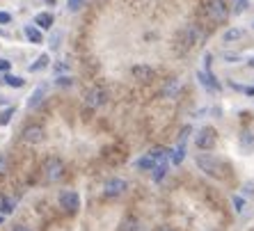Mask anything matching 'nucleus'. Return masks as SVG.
<instances>
[{
	"label": "nucleus",
	"instance_id": "nucleus-1",
	"mask_svg": "<svg viewBox=\"0 0 254 231\" xmlns=\"http://www.w3.org/2000/svg\"><path fill=\"white\" fill-rule=\"evenodd\" d=\"M167 160H170V151L163 147H154L151 151H147V154L142 156L140 160H135V167L137 170H144V172H154L160 163H167Z\"/></svg>",
	"mask_w": 254,
	"mask_h": 231
},
{
	"label": "nucleus",
	"instance_id": "nucleus-2",
	"mask_svg": "<svg viewBox=\"0 0 254 231\" xmlns=\"http://www.w3.org/2000/svg\"><path fill=\"white\" fill-rule=\"evenodd\" d=\"M195 165L199 167V172L208 174V176H213V178L222 176V165H220V160L213 158L211 154H197L195 156Z\"/></svg>",
	"mask_w": 254,
	"mask_h": 231
},
{
	"label": "nucleus",
	"instance_id": "nucleus-3",
	"mask_svg": "<svg viewBox=\"0 0 254 231\" xmlns=\"http://www.w3.org/2000/svg\"><path fill=\"white\" fill-rule=\"evenodd\" d=\"M44 178H46L48 183H58L60 178L64 176V163L58 158V156H48L44 160Z\"/></svg>",
	"mask_w": 254,
	"mask_h": 231
},
{
	"label": "nucleus",
	"instance_id": "nucleus-4",
	"mask_svg": "<svg viewBox=\"0 0 254 231\" xmlns=\"http://www.w3.org/2000/svg\"><path fill=\"white\" fill-rule=\"evenodd\" d=\"M58 204L64 213H76L78 208H80V195H78L76 190H62L58 195Z\"/></svg>",
	"mask_w": 254,
	"mask_h": 231
},
{
	"label": "nucleus",
	"instance_id": "nucleus-5",
	"mask_svg": "<svg viewBox=\"0 0 254 231\" xmlns=\"http://www.w3.org/2000/svg\"><path fill=\"white\" fill-rule=\"evenodd\" d=\"M201 37H204V32H201L197 25H186L181 32H179V42H181V46L184 48H195L197 44L201 42Z\"/></svg>",
	"mask_w": 254,
	"mask_h": 231
},
{
	"label": "nucleus",
	"instance_id": "nucleus-6",
	"mask_svg": "<svg viewBox=\"0 0 254 231\" xmlns=\"http://www.w3.org/2000/svg\"><path fill=\"white\" fill-rule=\"evenodd\" d=\"M126 190H128V183H126L122 176H113V178H108L106 183H103V195H106L108 199L122 197Z\"/></svg>",
	"mask_w": 254,
	"mask_h": 231
},
{
	"label": "nucleus",
	"instance_id": "nucleus-7",
	"mask_svg": "<svg viewBox=\"0 0 254 231\" xmlns=\"http://www.w3.org/2000/svg\"><path fill=\"white\" fill-rule=\"evenodd\" d=\"M206 14H208V18H211V21H215V23L227 21V16H229L227 2H225V0H208V2H206Z\"/></svg>",
	"mask_w": 254,
	"mask_h": 231
},
{
	"label": "nucleus",
	"instance_id": "nucleus-8",
	"mask_svg": "<svg viewBox=\"0 0 254 231\" xmlns=\"http://www.w3.org/2000/svg\"><path fill=\"white\" fill-rule=\"evenodd\" d=\"M108 103V92L103 87H92L85 94V106L89 108V110H99V108H103Z\"/></svg>",
	"mask_w": 254,
	"mask_h": 231
},
{
	"label": "nucleus",
	"instance_id": "nucleus-9",
	"mask_svg": "<svg viewBox=\"0 0 254 231\" xmlns=\"http://www.w3.org/2000/svg\"><path fill=\"white\" fill-rule=\"evenodd\" d=\"M215 142H218V137H215V130H213L211 126H204L195 135V144L199 151H211V149L215 147Z\"/></svg>",
	"mask_w": 254,
	"mask_h": 231
},
{
	"label": "nucleus",
	"instance_id": "nucleus-10",
	"mask_svg": "<svg viewBox=\"0 0 254 231\" xmlns=\"http://www.w3.org/2000/svg\"><path fill=\"white\" fill-rule=\"evenodd\" d=\"M21 137H23V142H25V144H42V142H44V137H46V133H44L42 126L30 124V126H25V128H23Z\"/></svg>",
	"mask_w": 254,
	"mask_h": 231
},
{
	"label": "nucleus",
	"instance_id": "nucleus-11",
	"mask_svg": "<svg viewBox=\"0 0 254 231\" xmlns=\"http://www.w3.org/2000/svg\"><path fill=\"white\" fill-rule=\"evenodd\" d=\"M130 76L137 83H151L156 71H154V66H149V64H135V66H130Z\"/></svg>",
	"mask_w": 254,
	"mask_h": 231
},
{
	"label": "nucleus",
	"instance_id": "nucleus-12",
	"mask_svg": "<svg viewBox=\"0 0 254 231\" xmlns=\"http://www.w3.org/2000/svg\"><path fill=\"white\" fill-rule=\"evenodd\" d=\"M197 78H199V83L206 89H211V92H220V83H218V78L213 76V71H199Z\"/></svg>",
	"mask_w": 254,
	"mask_h": 231
},
{
	"label": "nucleus",
	"instance_id": "nucleus-13",
	"mask_svg": "<svg viewBox=\"0 0 254 231\" xmlns=\"http://www.w3.org/2000/svg\"><path fill=\"white\" fill-rule=\"evenodd\" d=\"M186 158V142H181L179 140V144L174 149H170V163L172 165H181Z\"/></svg>",
	"mask_w": 254,
	"mask_h": 231
},
{
	"label": "nucleus",
	"instance_id": "nucleus-14",
	"mask_svg": "<svg viewBox=\"0 0 254 231\" xmlns=\"http://www.w3.org/2000/svg\"><path fill=\"white\" fill-rule=\"evenodd\" d=\"M53 23H55V21H53V14H51V12H39L35 16V25L39 30H51V28H53Z\"/></svg>",
	"mask_w": 254,
	"mask_h": 231
},
{
	"label": "nucleus",
	"instance_id": "nucleus-15",
	"mask_svg": "<svg viewBox=\"0 0 254 231\" xmlns=\"http://www.w3.org/2000/svg\"><path fill=\"white\" fill-rule=\"evenodd\" d=\"M48 66H51V55H48V53H42L39 58L35 59V62H32V64L28 66V69H30L32 73H37V71H46Z\"/></svg>",
	"mask_w": 254,
	"mask_h": 231
},
{
	"label": "nucleus",
	"instance_id": "nucleus-16",
	"mask_svg": "<svg viewBox=\"0 0 254 231\" xmlns=\"http://www.w3.org/2000/svg\"><path fill=\"white\" fill-rule=\"evenodd\" d=\"M23 32H25V37H28L30 44H42V42H44V32L37 28L35 23H32V25H25Z\"/></svg>",
	"mask_w": 254,
	"mask_h": 231
},
{
	"label": "nucleus",
	"instance_id": "nucleus-17",
	"mask_svg": "<svg viewBox=\"0 0 254 231\" xmlns=\"http://www.w3.org/2000/svg\"><path fill=\"white\" fill-rule=\"evenodd\" d=\"M243 28H227L222 32V44H236L238 39H243Z\"/></svg>",
	"mask_w": 254,
	"mask_h": 231
},
{
	"label": "nucleus",
	"instance_id": "nucleus-18",
	"mask_svg": "<svg viewBox=\"0 0 254 231\" xmlns=\"http://www.w3.org/2000/svg\"><path fill=\"white\" fill-rule=\"evenodd\" d=\"M241 147H243V151H248V154L254 151V133L250 128H245L241 133Z\"/></svg>",
	"mask_w": 254,
	"mask_h": 231
},
{
	"label": "nucleus",
	"instance_id": "nucleus-19",
	"mask_svg": "<svg viewBox=\"0 0 254 231\" xmlns=\"http://www.w3.org/2000/svg\"><path fill=\"white\" fill-rule=\"evenodd\" d=\"M179 92H181V83H179L177 78H174V80H170V83L163 87V96H165V99H177Z\"/></svg>",
	"mask_w": 254,
	"mask_h": 231
},
{
	"label": "nucleus",
	"instance_id": "nucleus-20",
	"mask_svg": "<svg viewBox=\"0 0 254 231\" xmlns=\"http://www.w3.org/2000/svg\"><path fill=\"white\" fill-rule=\"evenodd\" d=\"M0 83L2 85H7V87H14V89H18V87H23L25 85V80L21 76H12V73H5V76L0 78Z\"/></svg>",
	"mask_w": 254,
	"mask_h": 231
},
{
	"label": "nucleus",
	"instance_id": "nucleus-21",
	"mask_svg": "<svg viewBox=\"0 0 254 231\" xmlns=\"http://www.w3.org/2000/svg\"><path fill=\"white\" fill-rule=\"evenodd\" d=\"M44 96H46V87H42V85H39V87H37L35 92L30 94V99H28V108H37L39 103L44 101Z\"/></svg>",
	"mask_w": 254,
	"mask_h": 231
},
{
	"label": "nucleus",
	"instance_id": "nucleus-22",
	"mask_svg": "<svg viewBox=\"0 0 254 231\" xmlns=\"http://www.w3.org/2000/svg\"><path fill=\"white\" fill-rule=\"evenodd\" d=\"M14 208H16V199H12V197H2L0 199V215H12Z\"/></svg>",
	"mask_w": 254,
	"mask_h": 231
},
{
	"label": "nucleus",
	"instance_id": "nucleus-23",
	"mask_svg": "<svg viewBox=\"0 0 254 231\" xmlns=\"http://www.w3.org/2000/svg\"><path fill=\"white\" fill-rule=\"evenodd\" d=\"M117 231H140V222L135 218H126L122 225H119Z\"/></svg>",
	"mask_w": 254,
	"mask_h": 231
},
{
	"label": "nucleus",
	"instance_id": "nucleus-24",
	"mask_svg": "<svg viewBox=\"0 0 254 231\" xmlns=\"http://www.w3.org/2000/svg\"><path fill=\"white\" fill-rule=\"evenodd\" d=\"M231 204H234V211H236L238 215H243L245 213V208H248V199H245L243 195H236L234 199H231Z\"/></svg>",
	"mask_w": 254,
	"mask_h": 231
},
{
	"label": "nucleus",
	"instance_id": "nucleus-25",
	"mask_svg": "<svg viewBox=\"0 0 254 231\" xmlns=\"http://www.w3.org/2000/svg\"><path fill=\"white\" fill-rule=\"evenodd\" d=\"M85 2H87V0H66V9H69L71 14H76L85 7Z\"/></svg>",
	"mask_w": 254,
	"mask_h": 231
},
{
	"label": "nucleus",
	"instance_id": "nucleus-26",
	"mask_svg": "<svg viewBox=\"0 0 254 231\" xmlns=\"http://www.w3.org/2000/svg\"><path fill=\"white\" fill-rule=\"evenodd\" d=\"M16 113V108H7V110H2V113H0V126H5V124H9V119H12V115Z\"/></svg>",
	"mask_w": 254,
	"mask_h": 231
},
{
	"label": "nucleus",
	"instance_id": "nucleus-27",
	"mask_svg": "<svg viewBox=\"0 0 254 231\" xmlns=\"http://www.w3.org/2000/svg\"><path fill=\"white\" fill-rule=\"evenodd\" d=\"M222 59H225L227 64H238L243 59V55L241 53H222Z\"/></svg>",
	"mask_w": 254,
	"mask_h": 231
},
{
	"label": "nucleus",
	"instance_id": "nucleus-28",
	"mask_svg": "<svg viewBox=\"0 0 254 231\" xmlns=\"http://www.w3.org/2000/svg\"><path fill=\"white\" fill-rule=\"evenodd\" d=\"M165 172H167V163H160V165L154 170V174H151V178H154V181H160V178L165 176Z\"/></svg>",
	"mask_w": 254,
	"mask_h": 231
},
{
	"label": "nucleus",
	"instance_id": "nucleus-29",
	"mask_svg": "<svg viewBox=\"0 0 254 231\" xmlns=\"http://www.w3.org/2000/svg\"><path fill=\"white\" fill-rule=\"evenodd\" d=\"M250 7V0H236L234 2V14H243Z\"/></svg>",
	"mask_w": 254,
	"mask_h": 231
},
{
	"label": "nucleus",
	"instance_id": "nucleus-30",
	"mask_svg": "<svg viewBox=\"0 0 254 231\" xmlns=\"http://www.w3.org/2000/svg\"><path fill=\"white\" fill-rule=\"evenodd\" d=\"M55 83H58V87H69V85L73 83V78L71 76H58L55 78Z\"/></svg>",
	"mask_w": 254,
	"mask_h": 231
},
{
	"label": "nucleus",
	"instance_id": "nucleus-31",
	"mask_svg": "<svg viewBox=\"0 0 254 231\" xmlns=\"http://www.w3.org/2000/svg\"><path fill=\"white\" fill-rule=\"evenodd\" d=\"M9 69H12V62L7 58H0V71L2 73H9Z\"/></svg>",
	"mask_w": 254,
	"mask_h": 231
},
{
	"label": "nucleus",
	"instance_id": "nucleus-32",
	"mask_svg": "<svg viewBox=\"0 0 254 231\" xmlns=\"http://www.w3.org/2000/svg\"><path fill=\"white\" fill-rule=\"evenodd\" d=\"M243 195H245V197H254V183H252V181H248V183L243 185Z\"/></svg>",
	"mask_w": 254,
	"mask_h": 231
},
{
	"label": "nucleus",
	"instance_id": "nucleus-33",
	"mask_svg": "<svg viewBox=\"0 0 254 231\" xmlns=\"http://www.w3.org/2000/svg\"><path fill=\"white\" fill-rule=\"evenodd\" d=\"M12 23V14L9 12H0V25H7Z\"/></svg>",
	"mask_w": 254,
	"mask_h": 231
},
{
	"label": "nucleus",
	"instance_id": "nucleus-34",
	"mask_svg": "<svg viewBox=\"0 0 254 231\" xmlns=\"http://www.w3.org/2000/svg\"><path fill=\"white\" fill-rule=\"evenodd\" d=\"M60 39H62V35H60V32H55V35L51 37V42H53V44H51V48H58L60 46V44H58Z\"/></svg>",
	"mask_w": 254,
	"mask_h": 231
},
{
	"label": "nucleus",
	"instance_id": "nucleus-35",
	"mask_svg": "<svg viewBox=\"0 0 254 231\" xmlns=\"http://www.w3.org/2000/svg\"><path fill=\"white\" fill-rule=\"evenodd\" d=\"M12 231H32V229H30L28 225H14V227H12Z\"/></svg>",
	"mask_w": 254,
	"mask_h": 231
},
{
	"label": "nucleus",
	"instance_id": "nucleus-36",
	"mask_svg": "<svg viewBox=\"0 0 254 231\" xmlns=\"http://www.w3.org/2000/svg\"><path fill=\"white\" fill-rule=\"evenodd\" d=\"M44 2H46L48 7H55V2H58V0H44Z\"/></svg>",
	"mask_w": 254,
	"mask_h": 231
},
{
	"label": "nucleus",
	"instance_id": "nucleus-37",
	"mask_svg": "<svg viewBox=\"0 0 254 231\" xmlns=\"http://www.w3.org/2000/svg\"><path fill=\"white\" fill-rule=\"evenodd\" d=\"M156 231H174V229H172V227H158Z\"/></svg>",
	"mask_w": 254,
	"mask_h": 231
},
{
	"label": "nucleus",
	"instance_id": "nucleus-38",
	"mask_svg": "<svg viewBox=\"0 0 254 231\" xmlns=\"http://www.w3.org/2000/svg\"><path fill=\"white\" fill-rule=\"evenodd\" d=\"M248 64H250V66H254V55H252V58H250V62H248Z\"/></svg>",
	"mask_w": 254,
	"mask_h": 231
},
{
	"label": "nucleus",
	"instance_id": "nucleus-39",
	"mask_svg": "<svg viewBox=\"0 0 254 231\" xmlns=\"http://www.w3.org/2000/svg\"><path fill=\"white\" fill-rule=\"evenodd\" d=\"M2 222H5V215H0V225H2Z\"/></svg>",
	"mask_w": 254,
	"mask_h": 231
},
{
	"label": "nucleus",
	"instance_id": "nucleus-40",
	"mask_svg": "<svg viewBox=\"0 0 254 231\" xmlns=\"http://www.w3.org/2000/svg\"><path fill=\"white\" fill-rule=\"evenodd\" d=\"M252 28H254V23H252Z\"/></svg>",
	"mask_w": 254,
	"mask_h": 231
}]
</instances>
